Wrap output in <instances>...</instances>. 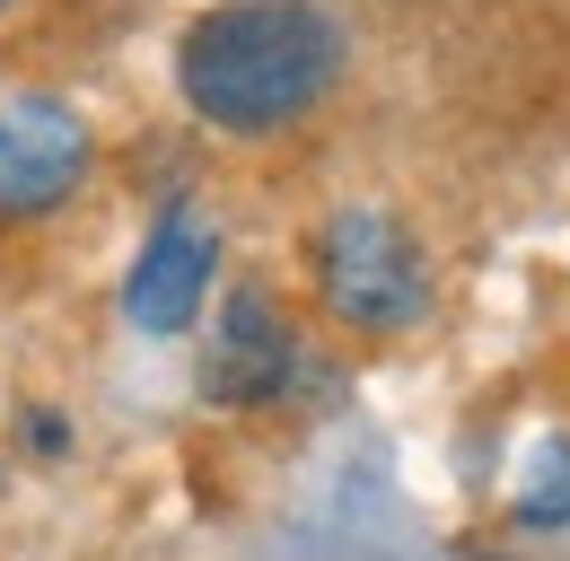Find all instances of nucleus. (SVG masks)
I'll return each mask as SVG.
<instances>
[{
    "label": "nucleus",
    "mask_w": 570,
    "mask_h": 561,
    "mask_svg": "<svg viewBox=\"0 0 570 561\" xmlns=\"http://www.w3.org/2000/svg\"><path fill=\"white\" fill-rule=\"evenodd\" d=\"M343 79V18L325 0H219L176 45L185 106L228 140L307 124Z\"/></svg>",
    "instance_id": "obj_1"
},
{
    "label": "nucleus",
    "mask_w": 570,
    "mask_h": 561,
    "mask_svg": "<svg viewBox=\"0 0 570 561\" xmlns=\"http://www.w3.org/2000/svg\"><path fill=\"white\" fill-rule=\"evenodd\" d=\"M307 264H316V298H325V316L352 325V334H413V325L430 316V264H422V246H413V228H404L395 210H377V203L334 210V219L316 228Z\"/></svg>",
    "instance_id": "obj_2"
},
{
    "label": "nucleus",
    "mask_w": 570,
    "mask_h": 561,
    "mask_svg": "<svg viewBox=\"0 0 570 561\" xmlns=\"http://www.w3.org/2000/svg\"><path fill=\"white\" fill-rule=\"evenodd\" d=\"M97 132L62 97H9L0 106V228H36L88 185Z\"/></svg>",
    "instance_id": "obj_3"
},
{
    "label": "nucleus",
    "mask_w": 570,
    "mask_h": 561,
    "mask_svg": "<svg viewBox=\"0 0 570 561\" xmlns=\"http://www.w3.org/2000/svg\"><path fill=\"white\" fill-rule=\"evenodd\" d=\"M298 368H307V343H298V325L282 316V298L255 289V280L228 289V307H219V325H212V360H203V395L255 413V404H282L289 386H298Z\"/></svg>",
    "instance_id": "obj_4"
},
{
    "label": "nucleus",
    "mask_w": 570,
    "mask_h": 561,
    "mask_svg": "<svg viewBox=\"0 0 570 561\" xmlns=\"http://www.w3.org/2000/svg\"><path fill=\"white\" fill-rule=\"evenodd\" d=\"M212 289H219V228L203 210H167L124 273V316L141 334H185L212 307Z\"/></svg>",
    "instance_id": "obj_5"
},
{
    "label": "nucleus",
    "mask_w": 570,
    "mask_h": 561,
    "mask_svg": "<svg viewBox=\"0 0 570 561\" xmlns=\"http://www.w3.org/2000/svg\"><path fill=\"white\" fill-rule=\"evenodd\" d=\"M518 526H535V535L570 526V439H535V456L518 474Z\"/></svg>",
    "instance_id": "obj_6"
},
{
    "label": "nucleus",
    "mask_w": 570,
    "mask_h": 561,
    "mask_svg": "<svg viewBox=\"0 0 570 561\" xmlns=\"http://www.w3.org/2000/svg\"><path fill=\"white\" fill-rule=\"evenodd\" d=\"M27 447H36V456H62V447H71V421L62 413H27Z\"/></svg>",
    "instance_id": "obj_7"
}]
</instances>
